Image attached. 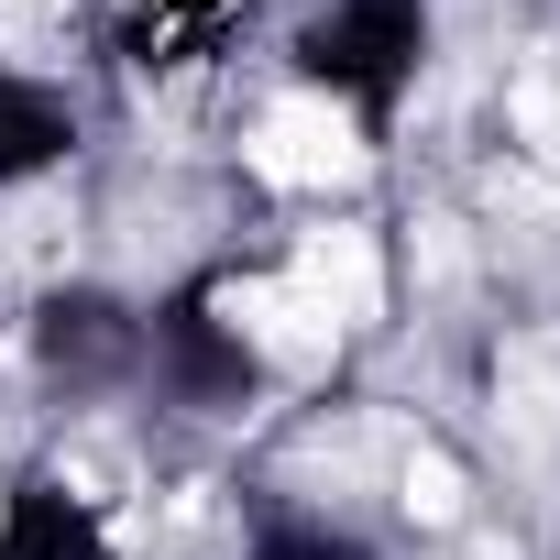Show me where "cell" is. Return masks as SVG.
Instances as JSON below:
<instances>
[{"mask_svg":"<svg viewBox=\"0 0 560 560\" xmlns=\"http://www.w3.org/2000/svg\"><path fill=\"white\" fill-rule=\"evenodd\" d=\"M100 23L132 67L154 78H220V56L242 45L253 0H100Z\"/></svg>","mask_w":560,"mask_h":560,"instance_id":"2","label":"cell"},{"mask_svg":"<svg viewBox=\"0 0 560 560\" xmlns=\"http://www.w3.org/2000/svg\"><path fill=\"white\" fill-rule=\"evenodd\" d=\"M253 165L264 176H287V187H330V176H352V121L330 110V100H287V110H264L253 121Z\"/></svg>","mask_w":560,"mask_h":560,"instance_id":"4","label":"cell"},{"mask_svg":"<svg viewBox=\"0 0 560 560\" xmlns=\"http://www.w3.org/2000/svg\"><path fill=\"white\" fill-rule=\"evenodd\" d=\"M451 505H462V472H451L440 451H429V462H407V516H451Z\"/></svg>","mask_w":560,"mask_h":560,"instance_id":"7","label":"cell"},{"mask_svg":"<svg viewBox=\"0 0 560 560\" xmlns=\"http://www.w3.org/2000/svg\"><path fill=\"white\" fill-rule=\"evenodd\" d=\"M78 143V110L45 89V78H23V67H0V187H23V176H45L56 154Z\"/></svg>","mask_w":560,"mask_h":560,"instance_id":"6","label":"cell"},{"mask_svg":"<svg viewBox=\"0 0 560 560\" xmlns=\"http://www.w3.org/2000/svg\"><path fill=\"white\" fill-rule=\"evenodd\" d=\"M418 67H429V0H330L298 34V78L341 121H385L418 89Z\"/></svg>","mask_w":560,"mask_h":560,"instance_id":"1","label":"cell"},{"mask_svg":"<svg viewBox=\"0 0 560 560\" xmlns=\"http://www.w3.org/2000/svg\"><path fill=\"white\" fill-rule=\"evenodd\" d=\"M34 352H45V374H67V385H110V374L143 363V319L110 308V298H56L45 330H34Z\"/></svg>","mask_w":560,"mask_h":560,"instance_id":"3","label":"cell"},{"mask_svg":"<svg viewBox=\"0 0 560 560\" xmlns=\"http://www.w3.org/2000/svg\"><path fill=\"white\" fill-rule=\"evenodd\" d=\"M253 560H363V549H352V538H330V527H275Z\"/></svg>","mask_w":560,"mask_h":560,"instance_id":"8","label":"cell"},{"mask_svg":"<svg viewBox=\"0 0 560 560\" xmlns=\"http://www.w3.org/2000/svg\"><path fill=\"white\" fill-rule=\"evenodd\" d=\"M0 560H110V549L89 527V494L23 483V494H0Z\"/></svg>","mask_w":560,"mask_h":560,"instance_id":"5","label":"cell"}]
</instances>
